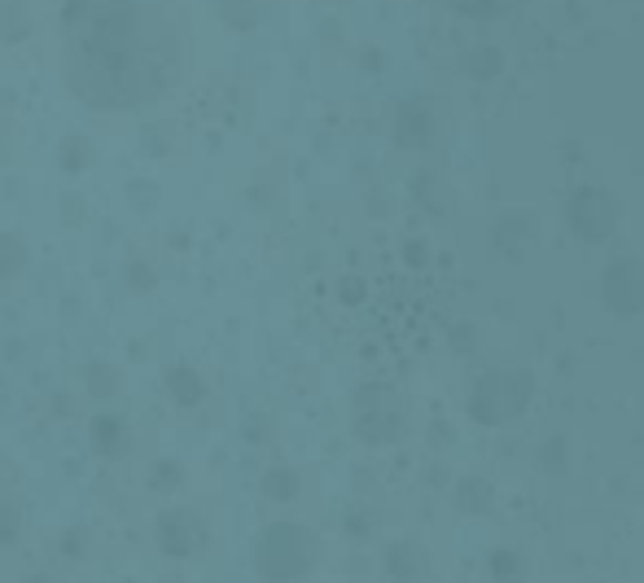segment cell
I'll list each match as a JSON object with an SVG mask.
<instances>
[{"label": "cell", "mask_w": 644, "mask_h": 583, "mask_svg": "<svg viewBox=\"0 0 644 583\" xmlns=\"http://www.w3.org/2000/svg\"><path fill=\"white\" fill-rule=\"evenodd\" d=\"M185 67V22L171 0H67L62 71L92 110L158 101Z\"/></svg>", "instance_id": "6da1fadb"}, {"label": "cell", "mask_w": 644, "mask_h": 583, "mask_svg": "<svg viewBox=\"0 0 644 583\" xmlns=\"http://www.w3.org/2000/svg\"><path fill=\"white\" fill-rule=\"evenodd\" d=\"M316 562V535L298 522H273L255 544V566L273 583H289L307 575Z\"/></svg>", "instance_id": "7a4b0ae2"}, {"label": "cell", "mask_w": 644, "mask_h": 583, "mask_svg": "<svg viewBox=\"0 0 644 583\" xmlns=\"http://www.w3.org/2000/svg\"><path fill=\"white\" fill-rule=\"evenodd\" d=\"M535 395V377L526 368H496L487 377H478L474 395H469V413L487 426H501V422H513L526 413Z\"/></svg>", "instance_id": "3957f363"}, {"label": "cell", "mask_w": 644, "mask_h": 583, "mask_svg": "<svg viewBox=\"0 0 644 583\" xmlns=\"http://www.w3.org/2000/svg\"><path fill=\"white\" fill-rule=\"evenodd\" d=\"M404 399L390 386H364L356 395V435L364 443H390L404 435Z\"/></svg>", "instance_id": "277c9868"}, {"label": "cell", "mask_w": 644, "mask_h": 583, "mask_svg": "<svg viewBox=\"0 0 644 583\" xmlns=\"http://www.w3.org/2000/svg\"><path fill=\"white\" fill-rule=\"evenodd\" d=\"M623 224V207L605 189H578L571 198V228L583 241H610Z\"/></svg>", "instance_id": "5b68a950"}, {"label": "cell", "mask_w": 644, "mask_h": 583, "mask_svg": "<svg viewBox=\"0 0 644 583\" xmlns=\"http://www.w3.org/2000/svg\"><path fill=\"white\" fill-rule=\"evenodd\" d=\"M153 535H158V549L167 557H194L207 544V522L194 510H167L158 517Z\"/></svg>", "instance_id": "8992f818"}, {"label": "cell", "mask_w": 644, "mask_h": 583, "mask_svg": "<svg viewBox=\"0 0 644 583\" xmlns=\"http://www.w3.org/2000/svg\"><path fill=\"white\" fill-rule=\"evenodd\" d=\"M605 303L618 316L644 312V264L641 259H614L605 273Z\"/></svg>", "instance_id": "52a82bcc"}, {"label": "cell", "mask_w": 644, "mask_h": 583, "mask_svg": "<svg viewBox=\"0 0 644 583\" xmlns=\"http://www.w3.org/2000/svg\"><path fill=\"white\" fill-rule=\"evenodd\" d=\"M395 137H399V146H429V137H434V115H429L426 101H408V106L399 110Z\"/></svg>", "instance_id": "ba28073f"}, {"label": "cell", "mask_w": 644, "mask_h": 583, "mask_svg": "<svg viewBox=\"0 0 644 583\" xmlns=\"http://www.w3.org/2000/svg\"><path fill=\"white\" fill-rule=\"evenodd\" d=\"M426 553L417 549V544H395L390 553H386V571L395 575L399 583H417L422 575H426Z\"/></svg>", "instance_id": "9c48e42d"}, {"label": "cell", "mask_w": 644, "mask_h": 583, "mask_svg": "<svg viewBox=\"0 0 644 583\" xmlns=\"http://www.w3.org/2000/svg\"><path fill=\"white\" fill-rule=\"evenodd\" d=\"M167 395L176 399V404H185V408H194V404H202V395H207V386H202V377H198V368H167Z\"/></svg>", "instance_id": "30bf717a"}, {"label": "cell", "mask_w": 644, "mask_h": 583, "mask_svg": "<svg viewBox=\"0 0 644 583\" xmlns=\"http://www.w3.org/2000/svg\"><path fill=\"white\" fill-rule=\"evenodd\" d=\"M92 443H97V452L119 456V452L128 447V426H123V417H97V422H92Z\"/></svg>", "instance_id": "8fae6325"}, {"label": "cell", "mask_w": 644, "mask_h": 583, "mask_svg": "<svg viewBox=\"0 0 644 583\" xmlns=\"http://www.w3.org/2000/svg\"><path fill=\"white\" fill-rule=\"evenodd\" d=\"M259 9H264V0H219V13L232 31H250L259 22Z\"/></svg>", "instance_id": "7c38bea8"}, {"label": "cell", "mask_w": 644, "mask_h": 583, "mask_svg": "<svg viewBox=\"0 0 644 583\" xmlns=\"http://www.w3.org/2000/svg\"><path fill=\"white\" fill-rule=\"evenodd\" d=\"M264 492H268V501H294L298 496V474L294 470H268L264 474Z\"/></svg>", "instance_id": "4fadbf2b"}, {"label": "cell", "mask_w": 644, "mask_h": 583, "mask_svg": "<svg viewBox=\"0 0 644 583\" xmlns=\"http://www.w3.org/2000/svg\"><path fill=\"white\" fill-rule=\"evenodd\" d=\"M27 268V246L9 233V237H0V277H18Z\"/></svg>", "instance_id": "5bb4252c"}, {"label": "cell", "mask_w": 644, "mask_h": 583, "mask_svg": "<svg viewBox=\"0 0 644 583\" xmlns=\"http://www.w3.org/2000/svg\"><path fill=\"white\" fill-rule=\"evenodd\" d=\"M447 4H456V9L469 13V18H496L504 9H513L517 0H447Z\"/></svg>", "instance_id": "9a60e30c"}, {"label": "cell", "mask_w": 644, "mask_h": 583, "mask_svg": "<svg viewBox=\"0 0 644 583\" xmlns=\"http://www.w3.org/2000/svg\"><path fill=\"white\" fill-rule=\"evenodd\" d=\"M88 377H92V386H88V391H92L97 399H106V395H115V391H119V373H115V368L92 365L88 368Z\"/></svg>", "instance_id": "2e32d148"}, {"label": "cell", "mask_w": 644, "mask_h": 583, "mask_svg": "<svg viewBox=\"0 0 644 583\" xmlns=\"http://www.w3.org/2000/svg\"><path fill=\"white\" fill-rule=\"evenodd\" d=\"M492 571H496V580L501 583L522 580V562H517V553H496V557H492Z\"/></svg>", "instance_id": "e0dca14e"}, {"label": "cell", "mask_w": 644, "mask_h": 583, "mask_svg": "<svg viewBox=\"0 0 644 583\" xmlns=\"http://www.w3.org/2000/svg\"><path fill=\"white\" fill-rule=\"evenodd\" d=\"M460 496H465V501H460L465 510H487V505H492V487H487V483H474V478L465 483Z\"/></svg>", "instance_id": "ac0fdd59"}, {"label": "cell", "mask_w": 644, "mask_h": 583, "mask_svg": "<svg viewBox=\"0 0 644 583\" xmlns=\"http://www.w3.org/2000/svg\"><path fill=\"white\" fill-rule=\"evenodd\" d=\"M83 158H88V141H83V137H71V141L62 146V167L71 171V167H79Z\"/></svg>", "instance_id": "d6986e66"}, {"label": "cell", "mask_w": 644, "mask_h": 583, "mask_svg": "<svg viewBox=\"0 0 644 583\" xmlns=\"http://www.w3.org/2000/svg\"><path fill=\"white\" fill-rule=\"evenodd\" d=\"M469 62H474V67H469V71L478 75H496L501 71V53H496V49H483V53H474V58H469Z\"/></svg>", "instance_id": "ffe728a7"}, {"label": "cell", "mask_w": 644, "mask_h": 583, "mask_svg": "<svg viewBox=\"0 0 644 583\" xmlns=\"http://www.w3.org/2000/svg\"><path fill=\"white\" fill-rule=\"evenodd\" d=\"M22 583H53L49 575H31V580H22Z\"/></svg>", "instance_id": "44dd1931"}, {"label": "cell", "mask_w": 644, "mask_h": 583, "mask_svg": "<svg viewBox=\"0 0 644 583\" xmlns=\"http://www.w3.org/2000/svg\"><path fill=\"white\" fill-rule=\"evenodd\" d=\"M162 583H176V580H162Z\"/></svg>", "instance_id": "7402d4cb"}]
</instances>
